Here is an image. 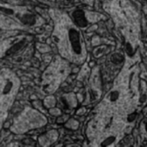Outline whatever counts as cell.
Wrapping results in <instances>:
<instances>
[{
	"instance_id": "6da1fadb",
	"label": "cell",
	"mask_w": 147,
	"mask_h": 147,
	"mask_svg": "<svg viewBox=\"0 0 147 147\" xmlns=\"http://www.w3.org/2000/svg\"><path fill=\"white\" fill-rule=\"evenodd\" d=\"M52 37L66 60L74 63H82L84 60L86 52L81 33L67 16H58Z\"/></svg>"
},
{
	"instance_id": "7a4b0ae2",
	"label": "cell",
	"mask_w": 147,
	"mask_h": 147,
	"mask_svg": "<svg viewBox=\"0 0 147 147\" xmlns=\"http://www.w3.org/2000/svg\"><path fill=\"white\" fill-rule=\"evenodd\" d=\"M19 79L10 71L5 70L0 73V111L11 105L19 89Z\"/></svg>"
}]
</instances>
